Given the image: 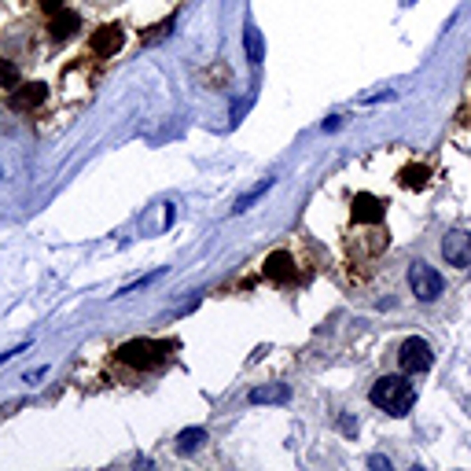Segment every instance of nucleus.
Wrapping results in <instances>:
<instances>
[{
	"label": "nucleus",
	"instance_id": "1",
	"mask_svg": "<svg viewBox=\"0 0 471 471\" xmlns=\"http://www.w3.org/2000/svg\"><path fill=\"white\" fill-rule=\"evenodd\" d=\"M174 353H177L174 339H129L114 350V361L129 368V372H151V368L166 365Z\"/></svg>",
	"mask_w": 471,
	"mask_h": 471
},
{
	"label": "nucleus",
	"instance_id": "2",
	"mask_svg": "<svg viewBox=\"0 0 471 471\" xmlns=\"http://www.w3.org/2000/svg\"><path fill=\"white\" fill-rule=\"evenodd\" d=\"M372 405L383 409L387 416H405L416 402V387L409 383V376H379L372 383Z\"/></svg>",
	"mask_w": 471,
	"mask_h": 471
},
{
	"label": "nucleus",
	"instance_id": "3",
	"mask_svg": "<svg viewBox=\"0 0 471 471\" xmlns=\"http://www.w3.org/2000/svg\"><path fill=\"white\" fill-rule=\"evenodd\" d=\"M409 288H412V295H416L420 302H435V298H442V291H446V280H442V273L435 265L412 262L409 265Z\"/></svg>",
	"mask_w": 471,
	"mask_h": 471
},
{
	"label": "nucleus",
	"instance_id": "4",
	"mask_svg": "<svg viewBox=\"0 0 471 471\" xmlns=\"http://www.w3.org/2000/svg\"><path fill=\"white\" fill-rule=\"evenodd\" d=\"M398 365H402V372H405V376H423L427 368L435 365L431 342H427V339H420V335L405 339L402 346H398Z\"/></svg>",
	"mask_w": 471,
	"mask_h": 471
},
{
	"label": "nucleus",
	"instance_id": "5",
	"mask_svg": "<svg viewBox=\"0 0 471 471\" xmlns=\"http://www.w3.org/2000/svg\"><path fill=\"white\" fill-rule=\"evenodd\" d=\"M262 276H265L269 283H276V288H291V283L302 280V276H298V258H295L288 247L273 251V254L262 262Z\"/></svg>",
	"mask_w": 471,
	"mask_h": 471
},
{
	"label": "nucleus",
	"instance_id": "6",
	"mask_svg": "<svg viewBox=\"0 0 471 471\" xmlns=\"http://www.w3.org/2000/svg\"><path fill=\"white\" fill-rule=\"evenodd\" d=\"M383 213H387V203H383L379 195H368V192L353 195L350 218H353V225H358V228H376L383 221Z\"/></svg>",
	"mask_w": 471,
	"mask_h": 471
},
{
	"label": "nucleus",
	"instance_id": "7",
	"mask_svg": "<svg viewBox=\"0 0 471 471\" xmlns=\"http://www.w3.org/2000/svg\"><path fill=\"white\" fill-rule=\"evenodd\" d=\"M442 258H446L449 265H471V232L468 228H453V232H446V239H442Z\"/></svg>",
	"mask_w": 471,
	"mask_h": 471
},
{
	"label": "nucleus",
	"instance_id": "8",
	"mask_svg": "<svg viewBox=\"0 0 471 471\" xmlns=\"http://www.w3.org/2000/svg\"><path fill=\"white\" fill-rule=\"evenodd\" d=\"M45 99H48V85L30 81V85H15V89H11L8 107H11V111H37Z\"/></svg>",
	"mask_w": 471,
	"mask_h": 471
},
{
	"label": "nucleus",
	"instance_id": "9",
	"mask_svg": "<svg viewBox=\"0 0 471 471\" xmlns=\"http://www.w3.org/2000/svg\"><path fill=\"white\" fill-rule=\"evenodd\" d=\"M122 41H125V34H122V26H114V22H107V26H99V30L89 37V52L96 55V59H107V55H114L122 48Z\"/></svg>",
	"mask_w": 471,
	"mask_h": 471
},
{
	"label": "nucleus",
	"instance_id": "10",
	"mask_svg": "<svg viewBox=\"0 0 471 471\" xmlns=\"http://www.w3.org/2000/svg\"><path fill=\"white\" fill-rule=\"evenodd\" d=\"M78 30H81V15H78V11H70V8L55 11V15L48 19V37L59 41V45H63V41H70Z\"/></svg>",
	"mask_w": 471,
	"mask_h": 471
},
{
	"label": "nucleus",
	"instance_id": "11",
	"mask_svg": "<svg viewBox=\"0 0 471 471\" xmlns=\"http://www.w3.org/2000/svg\"><path fill=\"white\" fill-rule=\"evenodd\" d=\"M291 391L283 387V383H273V387H258V391H251V402L254 405H273V402H288Z\"/></svg>",
	"mask_w": 471,
	"mask_h": 471
},
{
	"label": "nucleus",
	"instance_id": "12",
	"mask_svg": "<svg viewBox=\"0 0 471 471\" xmlns=\"http://www.w3.org/2000/svg\"><path fill=\"white\" fill-rule=\"evenodd\" d=\"M203 442H206V431H203V427H188V431L177 435L174 449H177V453H195L199 446H203Z\"/></svg>",
	"mask_w": 471,
	"mask_h": 471
},
{
	"label": "nucleus",
	"instance_id": "13",
	"mask_svg": "<svg viewBox=\"0 0 471 471\" xmlns=\"http://www.w3.org/2000/svg\"><path fill=\"white\" fill-rule=\"evenodd\" d=\"M427 177H431V169H427V166H405V169H402V177H398V181H402L405 188L420 192V188H427Z\"/></svg>",
	"mask_w": 471,
	"mask_h": 471
},
{
	"label": "nucleus",
	"instance_id": "14",
	"mask_svg": "<svg viewBox=\"0 0 471 471\" xmlns=\"http://www.w3.org/2000/svg\"><path fill=\"white\" fill-rule=\"evenodd\" d=\"M269 188H273V177H265L262 184H254V188H251L247 195H239L232 210H236V213H244V210H251V206H254V203H258V199H262V195H265Z\"/></svg>",
	"mask_w": 471,
	"mask_h": 471
},
{
	"label": "nucleus",
	"instance_id": "15",
	"mask_svg": "<svg viewBox=\"0 0 471 471\" xmlns=\"http://www.w3.org/2000/svg\"><path fill=\"white\" fill-rule=\"evenodd\" d=\"M244 41H247V59H251V63H262V59H265V45H262V34L254 30V26H247Z\"/></svg>",
	"mask_w": 471,
	"mask_h": 471
},
{
	"label": "nucleus",
	"instance_id": "16",
	"mask_svg": "<svg viewBox=\"0 0 471 471\" xmlns=\"http://www.w3.org/2000/svg\"><path fill=\"white\" fill-rule=\"evenodd\" d=\"M15 85H22L19 66L11 63V59H0V89H15Z\"/></svg>",
	"mask_w": 471,
	"mask_h": 471
},
{
	"label": "nucleus",
	"instance_id": "17",
	"mask_svg": "<svg viewBox=\"0 0 471 471\" xmlns=\"http://www.w3.org/2000/svg\"><path fill=\"white\" fill-rule=\"evenodd\" d=\"M34 4L41 11H48V15H55V11H63V0H34Z\"/></svg>",
	"mask_w": 471,
	"mask_h": 471
},
{
	"label": "nucleus",
	"instance_id": "18",
	"mask_svg": "<svg viewBox=\"0 0 471 471\" xmlns=\"http://www.w3.org/2000/svg\"><path fill=\"white\" fill-rule=\"evenodd\" d=\"M339 427H342V435H358V420H350V416H342Z\"/></svg>",
	"mask_w": 471,
	"mask_h": 471
},
{
	"label": "nucleus",
	"instance_id": "19",
	"mask_svg": "<svg viewBox=\"0 0 471 471\" xmlns=\"http://www.w3.org/2000/svg\"><path fill=\"white\" fill-rule=\"evenodd\" d=\"M368 464H372V468H383V471L391 468V461H387V456H379V453H376V456H368Z\"/></svg>",
	"mask_w": 471,
	"mask_h": 471
}]
</instances>
